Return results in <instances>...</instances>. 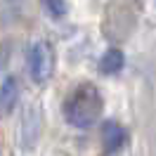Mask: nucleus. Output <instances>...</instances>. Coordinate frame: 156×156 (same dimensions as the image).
<instances>
[{"mask_svg": "<svg viewBox=\"0 0 156 156\" xmlns=\"http://www.w3.org/2000/svg\"><path fill=\"white\" fill-rule=\"evenodd\" d=\"M104 111V99L99 95L97 85L92 83H80L66 99H64V118L69 126L78 130H88L102 118Z\"/></svg>", "mask_w": 156, "mask_h": 156, "instance_id": "obj_1", "label": "nucleus"}, {"mask_svg": "<svg viewBox=\"0 0 156 156\" xmlns=\"http://www.w3.org/2000/svg\"><path fill=\"white\" fill-rule=\"evenodd\" d=\"M26 69L36 85L48 83L55 71V50L48 40H33L26 52Z\"/></svg>", "mask_w": 156, "mask_h": 156, "instance_id": "obj_2", "label": "nucleus"}, {"mask_svg": "<svg viewBox=\"0 0 156 156\" xmlns=\"http://www.w3.org/2000/svg\"><path fill=\"white\" fill-rule=\"evenodd\" d=\"M19 92H21V85L17 76L2 78V83H0V118L12 116V111L19 104Z\"/></svg>", "mask_w": 156, "mask_h": 156, "instance_id": "obj_3", "label": "nucleus"}, {"mask_svg": "<svg viewBox=\"0 0 156 156\" xmlns=\"http://www.w3.org/2000/svg\"><path fill=\"white\" fill-rule=\"evenodd\" d=\"M128 133L123 126H118L116 121H107L102 126V147H104V154H116L118 149L126 147Z\"/></svg>", "mask_w": 156, "mask_h": 156, "instance_id": "obj_4", "label": "nucleus"}, {"mask_svg": "<svg viewBox=\"0 0 156 156\" xmlns=\"http://www.w3.org/2000/svg\"><path fill=\"white\" fill-rule=\"evenodd\" d=\"M38 133H40V118H38V111L33 109H26L24 111V118H21V144L31 149L38 140Z\"/></svg>", "mask_w": 156, "mask_h": 156, "instance_id": "obj_5", "label": "nucleus"}, {"mask_svg": "<svg viewBox=\"0 0 156 156\" xmlns=\"http://www.w3.org/2000/svg\"><path fill=\"white\" fill-rule=\"evenodd\" d=\"M123 66H126V55L118 48L107 50V52L102 55V59H99V71H102L104 76H114V73H118Z\"/></svg>", "mask_w": 156, "mask_h": 156, "instance_id": "obj_6", "label": "nucleus"}, {"mask_svg": "<svg viewBox=\"0 0 156 156\" xmlns=\"http://www.w3.org/2000/svg\"><path fill=\"white\" fill-rule=\"evenodd\" d=\"M43 5H45V12L52 19H62V17H66V12H69L66 0H43Z\"/></svg>", "mask_w": 156, "mask_h": 156, "instance_id": "obj_7", "label": "nucleus"}]
</instances>
